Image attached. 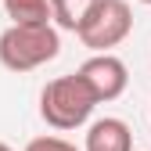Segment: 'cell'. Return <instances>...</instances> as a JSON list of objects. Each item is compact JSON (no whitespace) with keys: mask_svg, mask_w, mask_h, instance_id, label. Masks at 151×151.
Instances as JSON below:
<instances>
[{"mask_svg":"<svg viewBox=\"0 0 151 151\" xmlns=\"http://www.w3.org/2000/svg\"><path fill=\"white\" fill-rule=\"evenodd\" d=\"M97 104L101 101L93 97V90L86 86V79L79 72L50 79L43 86V93H40V115L54 129H76V126H83L93 115Z\"/></svg>","mask_w":151,"mask_h":151,"instance_id":"1","label":"cell"},{"mask_svg":"<svg viewBox=\"0 0 151 151\" xmlns=\"http://www.w3.org/2000/svg\"><path fill=\"white\" fill-rule=\"evenodd\" d=\"M61 54V36L54 29V22L47 25H14L0 32V65L11 72H32L47 61H54Z\"/></svg>","mask_w":151,"mask_h":151,"instance_id":"2","label":"cell"},{"mask_svg":"<svg viewBox=\"0 0 151 151\" xmlns=\"http://www.w3.org/2000/svg\"><path fill=\"white\" fill-rule=\"evenodd\" d=\"M129 32H133V11H129L126 0H97L76 36L86 50L104 54L111 47H119Z\"/></svg>","mask_w":151,"mask_h":151,"instance_id":"3","label":"cell"},{"mask_svg":"<svg viewBox=\"0 0 151 151\" xmlns=\"http://www.w3.org/2000/svg\"><path fill=\"white\" fill-rule=\"evenodd\" d=\"M76 72L86 79V86L93 90L97 101H115V97H122L126 86H129V68H126V61L115 58V54H108V50L86 58Z\"/></svg>","mask_w":151,"mask_h":151,"instance_id":"4","label":"cell"},{"mask_svg":"<svg viewBox=\"0 0 151 151\" xmlns=\"http://www.w3.org/2000/svg\"><path fill=\"white\" fill-rule=\"evenodd\" d=\"M83 151H133V133L129 126L115 115H104L97 122H90Z\"/></svg>","mask_w":151,"mask_h":151,"instance_id":"5","label":"cell"},{"mask_svg":"<svg viewBox=\"0 0 151 151\" xmlns=\"http://www.w3.org/2000/svg\"><path fill=\"white\" fill-rule=\"evenodd\" d=\"M4 11L14 25H47V22H54L50 0H4Z\"/></svg>","mask_w":151,"mask_h":151,"instance_id":"6","label":"cell"},{"mask_svg":"<svg viewBox=\"0 0 151 151\" xmlns=\"http://www.w3.org/2000/svg\"><path fill=\"white\" fill-rule=\"evenodd\" d=\"M97 0H50V11H54V25L68 29V32H79V25L86 22V14L93 11Z\"/></svg>","mask_w":151,"mask_h":151,"instance_id":"7","label":"cell"},{"mask_svg":"<svg viewBox=\"0 0 151 151\" xmlns=\"http://www.w3.org/2000/svg\"><path fill=\"white\" fill-rule=\"evenodd\" d=\"M25 151H79V147L68 144V140H61V137H32L25 144Z\"/></svg>","mask_w":151,"mask_h":151,"instance_id":"8","label":"cell"},{"mask_svg":"<svg viewBox=\"0 0 151 151\" xmlns=\"http://www.w3.org/2000/svg\"><path fill=\"white\" fill-rule=\"evenodd\" d=\"M0 151H14V147H11V144H4V140H0Z\"/></svg>","mask_w":151,"mask_h":151,"instance_id":"9","label":"cell"},{"mask_svg":"<svg viewBox=\"0 0 151 151\" xmlns=\"http://www.w3.org/2000/svg\"><path fill=\"white\" fill-rule=\"evenodd\" d=\"M140 4H147V7H151V0H140Z\"/></svg>","mask_w":151,"mask_h":151,"instance_id":"10","label":"cell"}]
</instances>
